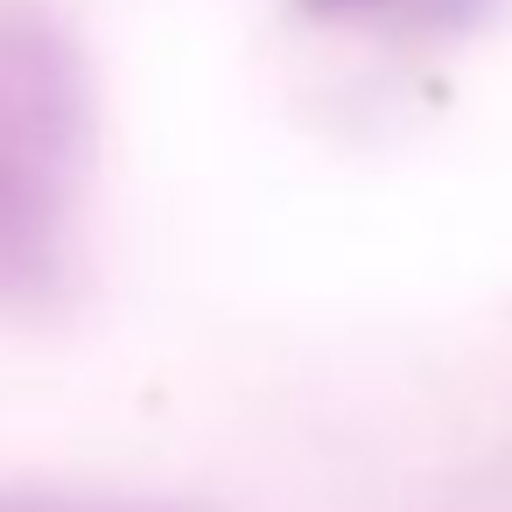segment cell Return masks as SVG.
I'll list each match as a JSON object with an SVG mask.
<instances>
[{
  "instance_id": "obj_1",
  "label": "cell",
  "mask_w": 512,
  "mask_h": 512,
  "mask_svg": "<svg viewBox=\"0 0 512 512\" xmlns=\"http://www.w3.org/2000/svg\"><path fill=\"white\" fill-rule=\"evenodd\" d=\"M85 176V50L43 0H0V302L43 309L64 295Z\"/></svg>"
},
{
  "instance_id": "obj_2",
  "label": "cell",
  "mask_w": 512,
  "mask_h": 512,
  "mask_svg": "<svg viewBox=\"0 0 512 512\" xmlns=\"http://www.w3.org/2000/svg\"><path fill=\"white\" fill-rule=\"evenodd\" d=\"M302 15L316 22H379V15H400V22H428V29H463L477 22L491 0H295Z\"/></svg>"
}]
</instances>
